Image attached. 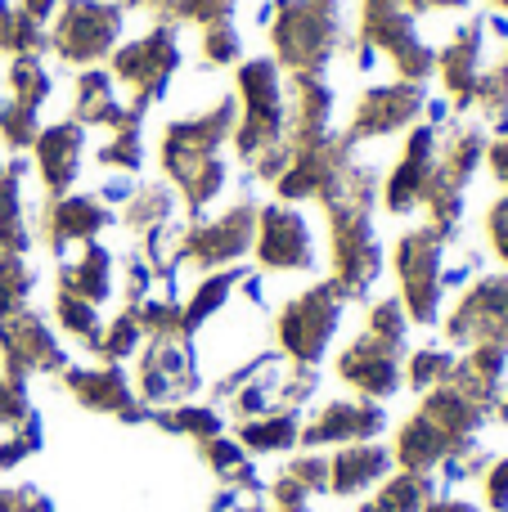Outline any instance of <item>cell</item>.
<instances>
[{"label":"cell","mask_w":508,"mask_h":512,"mask_svg":"<svg viewBox=\"0 0 508 512\" xmlns=\"http://www.w3.org/2000/svg\"><path fill=\"white\" fill-rule=\"evenodd\" d=\"M234 122H239V99L216 95L212 104L189 108L185 117L167 122L162 131V171L171 176V189L185 198L189 221L203 216L207 207L221 198L225 180H230V167H225L221 149L234 135Z\"/></svg>","instance_id":"cell-1"},{"label":"cell","mask_w":508,"mask_h":512,"mask_svg":"<svg viewBox=\"0 0 508 512\" xmlns=\"http://www.w3.org/2000/svg\"><path fill=\"white\" fill-rule=\"evenodd\" d=\"M270 45L284 72H324L342 45L338 0H275Z\"/></svg>","instance_id":"cell-2"},{"label":"cell","mask_w":508,"mask_h":512,"mask_svg":"<svg viewBox=\"0 0 508 512\" xmlns=\"http://www.w3.org/2000/svg\"><path fill=\"white\" fill-rule=\"evenodd\" d=\"M239 122H234V153L243 167L284 140V68L275 59H243L239 68Z\"/></svg>","instance_id":"cell-3"},{"label":"cell","mask_w":508,"mask_h":512,"mask_svg":"<svg viewBox=\"0 0 508 512\" xmlns=\"http://www.w3.org/2000/svg\"><path fill=\"white\" fill-rule=\"evenodd\" d=\"M347 292L338 288L333 279H320L311 288H302L297 297H288L275 315V342L279 355L288 364H315L329 355V342L338 337L342 310H347Z\"/></svg>","instance_id":"cell-4"},{"label":"cell","mask_w":508,"mask_h":512,"mask_svg":"<svg viewBox=\"0 0 508 512\" xmlns=\"http://www.w3.org/2000/svg\"><path fill=\"white\" fill-rule=\"evenodd\" d=\"M324 207V230H329V279L347 297H365L383 274V248H378L369 207L374 203H342L329 198Z\"/></svg>","instance_id":"cell-5"},{"label":"cell","mask_w":508,"mask_h":512,"mask_svg":"<svg viewBox=\"0 0 508 512\" xmlns=\"http://www.w3.org/2000/svg\"><path fill=\"white\" fill-rule=\"evenodd\" d=\"M122 23H126V5L117 0H59L54 23L45 32V50L68 68H95L122 41Z\"/></svg>","instance_id":"cell-6"},{"label":"cell","mask_w":508,"mask_h":512,"mask_svg":"<svg viewBox=\"0 0 508 512\" xmlns=\"http://www.w3.org/2000/svg\"><path fill=\"white\" fill-rule=\"evenodd\" d=\"M180 63H185V50H180L176 27H149L144 36H135V41L117 45L108 54V77H113V86L126 90V108L149 113L171 90Z\"/></svg>","instance_id":"cell-7"},{"label":"cell","mask_w":508,"mask_h":512,"mask_svg":"<svg viewBox=\"0 0 508 512\" xmlns=\"http://www.w3.org/2000/svg\"><path fill=\"white\" fill-rule=\"evenodd\" d=\"M446 252H450V239H441L428 221L405 230L401 239L392 243V265H396V279H401L396 297H401L410 324L432 328L441 319V301H446V288H441Z\"/></svg>","instance_id":"cell-8"},{"label":"cell","mask_w":508,"mask_h":512,"mask_svg":"<svg viewBox=\"0 0 508 512\" xmlns=\"http://www.w3.org/2000/svg\"><path fill=\"white\" fill-rule=\"evenodd\" d=\"M252 239H257V207L252 203H234L225 212H203L189 221V230L180 225L176 270H194V274L230 270L239 256L252 252Z\"/></svg>","instance_id":"cell-9"},{"label":"cell","mask_w":508,"mask_h":512,"mask_svg":"<svg viewBox=\"0 0 508 512\" xmlns=\"http://www.w3.org/2000/svg\"><path fill=\"white\" fill-rule=\"evenodd\" d=\"M203 387V369L194 355V337H149L135 360V396L149 409L185 405Z\"/></svg>","instance_id":"cell-10"},{"label":"cell","mask_w":508,"mask_h":512,"mask_svg":"<svg viewBox=\"0 0 508 512\" xmlns=\"http://www.w3.org/2000/svg\"><path fill=\"white\" fill-rule=\"evenodd\" d=\"M252 256H257V270L266 274H311L320 265V248H315V230L306 212H297L293 203L257 207Z\"/></svg>","instance_id":"cell-11"},{"label":"cell","mask_w":508,"mask_h":512,"mask_svg":"<svg viewBox=\"0 0 508 512\" xmlns=\"http://www.w3.org/2000/svg\"><path fill=\"white\" fill-rule=\"evenodd\" d=\"M113 221L117 216L95 194H63V198L32 203V239H41L45 252L63 256V261H68V252L95 243Z\"/></svg>","instance_id":"cell-12"},{"label":"cell","mask_w":508,"mask_h":512,"mask_svg":"<svg viewBox=\"0 0 508 512\" xmlns=\"http://www.w3.org/2000/svg\"><path fill=\"white\" fill-rule=\"evenodd\" d=\"M333 373H338V382H347L356 396L383 405V400L401 396V387H405V342H387V337H374L360 328L347 351L338 355Z\"/></svg>","instance_id":"cell-13"},{"label":"cell","mask_w":508,"mask_h":512,"mask_svg":"<svg viewBox=\"0 0 508 512\" xmlns=\"http://www.w3.org/2000/svg\"><path fill=\"white\" fill-rule=\"evenodd\" d=\"M423 104H428V95H423V86H414V81H378V86H369L365 95L356 99V108H351V122H347V140L356 144H374V140H392V135L410 131L414 122H419Z\"/></svg>","instance_id":"cell-14"},{"label":"cell","mask_w":508,"mask_h":512,"mask_svg":"<svg viewBox=\"0 0 508 512\" xmlns=\"http://www.w3.org/2000/svg\"><path fill=\"white\" fill-rule=\"evenodd\" d=\"M68 351H63L59 333L45 324L36 310H18V315L0 319V373L5 378H36V373H63L68 369Z\"/></svg>","instance_id":"cell-15"},{"label":"cell","mask_w":508,"mask_h":512,"mask_svg":"<svg viewBox=\"0 0 508 512\" xmlns=\"http://www.w3.org/2000/svg\"><path fill=\"white\" fill-rule=\"evenodd\" d=\"M446 337L455 346H508V274H482L473 288L459 292L455 310L446 315Z\"/></svg>","instance_id":"cell-16"},{"label":"cell","mask_w":508,"mask_h":512,"mask_svg":"<svg viewBox=\"0 0 508 512\" xmlns=\"http://www.w3.org/2000/svg\"><path fill=\"white\" fill-rule=\"evenodd\" d=\"M63 387L90 414H108L122 423H149V405L135 396V382L117 364H68Z\"/></svg>","instance_id":"cell-17"},{"label":"cell","mask_w":508,"mask_h":512,"mask_svg":"<svg viewBox=\"0 0 508 512\" xmlns=\"http://www.w3.org/2000/svg\"><path fill=\"white\" fill-rule=\"evenodd\" d=\"M387 432V409L378 400L365 396H338V400H324L311 418L302 423V445L306 450H324V445H360V441H374V436Z\"/></svg>","instance_id":"cell-18"},{"label":"cell","mask_w":508,"mask_h":512,"mask_svg":"<svg viewBox=\"0 0 508 512\" xmlns=\"http://www.w3.org/2000/svg\"><path fill=\"white\" fill-rule=\"evenodd\" d=\"M432 162H437V126H410L401 144V158L383 176V207L392 216H414L423 207Z\"/></svg>","instance_id":"cell-19"},{"label":"cell","mask_w":508,"mask_h":512,"mask_svg":"<svg viewBox=\"0 0 508 512\" xmlns=\"http://www.w3.org/2000/svg\"><path fill=\"white\" fill-rule=\"evenodd\" d=\"M32 162H36V185L45 189V198H63L72 194L86 162V126L63 117L54 126H41V135L32 140Z\"/></svg>","instance_id":"cell-20"},{"label":"cell","mask_w":508,"mask_h":512,"mask_svg":"<svg viewBox=\"0 0 508 512\" xmlns=\"http://www.w3.org/2000/svg\"><path fill=\"white\" fill-rule=\"evenodd\" d=\"M392 450L378 441H360V445H342L329 459V495L338 499H356V495H374L387 477H392Z\"/></svg>","instance_id":"cell-21"},{"label":"cell","mask_w":508,"mask_h":512,"mask_svg":"<svg viewBox=\"0 0 508 512\" xmlns=\"http://www.w3.org/2000/svg\"><path fill=\"white\" fill-rule=\"evenodd\" d=\"M135 108H126L117 99V86L108 77V68H86L72 81V122H81L86 131H113L131 117Z\"/></svg>","instance_id":"cell-22"},{"label":"cell","mask_w":508,"mask_h":512,"mask_svg":"<svg viewBox=\"0 0 508 512\" xmlns=\"http://www.w3.org/2000/svg\"><path fill=\"white\" fill-rule=\"evenodd\" d=\"M59 292L90 301V306H104V301L117 292L113 252H108L99 239L86 243V248H77V256H72V261L59 265Z\"/></svg>","instance_id":"cell-23"},{"label":"cell","mask_w":508,"mask_h":512,"mask_svg":"<svg viewBox=\"0 0 508 512\" xmlns=\"http://www.w3.org/2000/svg\"><path fill=\"white\" fill-rule=\"evenodd\" d=\"M27 176H32L27 158H9L0 171V252L14 256H27L32 248V207L23 203Z\"/></svg>","instance_id":"cell-24"},{"label":"cell","mask_w":508,"mask_h":512,"mask_svg":"<svg viewBox=\"0 0 508 512\" xmlns=\"http://www.w3.org/2000/svg\"><path fill=\"white\" fill-rule=\"evenodd\" d=\"M176 207H180L176 203V189L162 185V180H153V185H135L131 203H126L122 216H117V225H122V230H131L135 243H144V239H153V234L180 225Z\"/></svg>","instance_id":"cell-25"},{"label":"cell","mask_w":508,"mask_h":512,"mask_svg":"<svg viewBox=\"0 0 508 512\" xmlns=\"http://www.w3.org/2000/svg\"><path fill=\"white\" fill-rule=\"evenodd\" d=\"M239 279H243L239 270H212V274H198V283H189V297L180 301V324H185L189 337L221 315L225 301L239 288Z\"/></svg>","instance_id":"cell-26"},{"label":"cell","mask_w":508,"mask_h":512,"mask_svg":"<svg viewBox=\"0 0 508 512\" xmlns=\"http://www.w3.org/2000/svg\"><path fill=\"white\" fill-rule=\"evenodd\" d=\"M437 495H441L437 477H428V472H392V477L360 504V512H423Z\"/></svg>","instance_id":"cell-27"},{"label":"cell","mask_w":508,"mask_h":512,"mask_svg":"<svg viewBox=\"0 0 508 512\" xmlns=\"http://www.w3.org/2000/svg\"><path fill=\"white\" fill-rule=\"evenodd\" d=\"M234 441L248 454H288L293 445H302V414H297V409L261 414V418H252V423H239Z\"/></svg>","instance_id":"cell-28"},{"label":"cell","mask_w":508,"mask_h":512,"mask_svg":"<svg viewBox=\"0 0 508 512\" xmlns=\"http://www.w3.org/2000/svg\"><path fill=\"white\" fill-rule=\"evenodd\" d=\"M140 126H144L140 108H135V113L126 117L122 126H113V131H108V140L95 149L99 167L117 171V176H135V171L144 167V135H140Z\"/></svg>","instance_id":"cell-29"},{"label":"cell","mask_w":508,"mask_h":512,"mask_svg":"<svg viewBox=\"0 0 508 512\" xmlns=\"http://www.w3.org/2000/svg\"><path fill=\"white\" fill-rule=\"evenodd\" d=\"M149 423H158L162 432L189 436V441H212V436H225V423L230 418L216 405H171V409H149Z\"/></svg>","instance_id":"cell-30"},{"label":"cell","mask_w":508,"mask_h":512,"mask_svg":"<svg viewBox=\"0 0 508 512\" xmlns=\"http://www.w3.org/2000/svg\"><path fill=\"white\" fill-rule=\"evenodd\" d=\"M54 90V77L50 68L41 63V54H14L5 68V95L14 99V104L32 108V113H41L45 99H50Z\"/></svg>","instance_id":"cell-31"},{"label":"cell","mask_w":508,"mask_h":512,"mask_svg":"<svg viewBox=\"0 0 508 512\" xmlns=\"http://www.w3.org/2000/svg\"><path fill=\"white\" fill-rule=\"evenodd\" d=\"M54 324H59V333L77 337L86 351H95L99 333H104L99 306H90V301H81V297H68V292H54Z\"/></svg>","instance_id":"cell-32"},{"label":"cell","mask_w":508,"mask_h":512,"mask_svg":"<svg viewBox=\"0 0 508 512\" xmlns=\"http://www.w3.org/2000/svg\"><path fill=\"white\" fill-rule=\"evenodd\" d=\"M459 355L450 351V346H423V351L405 355V387L410 391H432L441 387V382H450V373H455Z\"/></svg>","instance_id":"cell-33"},{"label":"cell","mask_w":508,"mask_h":512,"mask_svg":"<svg viewBox=\"0 0 508 512\" xmlns=\"http://www.w3.org/2000/svg\"><path fill=\"white\" fill-rule=\"evenodd\" d=\"M140 342H144L140 315L126 306L122 315L104 324V333H99V342H95V355L104 364H122V360H131V355H140Z\"/></svg>","instance_id":"cell-34"},{"label":"cell","mask_w":508,"mask_h":512,"mask_svg":"<svg viewBox=\"0 0 508 512\" xmlns=\"http://www.w3.org/2000/svg\"><path fill=\"white\" fill-rule=\"evenodd\" d=\"M36 288V270L27 265V256L0 252V319L27 310V297Z\"/></svg>","instance_id":"cell-35"},{"label":"cell","mask_w":508,"mask_h":512,"mask_svg":"<svg viewBox=\"0 0 508 512\" xmlns=\"http://www.w3.org/2000/svg\"><path fill=\"white\" fill-rule=\"evenodd\" d=\"M41 135V113L14 104L9 95H0V149L5 153H23L32 149V140Z\"/></svg>","instance_id":"cell-36"},{"label":"cell","mask_w":508,"mask_h":512,"mask_svg":"<svg viewBox=\"0 0 508 512\" xmlns=\"http://www.w3.org/2000/svg\"><path fill=\"white\" fill-rule=\"evenodd\" d=\"M198 54H203L207 68H230V63H239L243 59L239 27H234L230 18H221V23H207L203 36H198Z\"/></svg>","instance_id":"cell-37"},{"label":"cell","mask_w":508,"mask_h":512,"mask_svg":"<svg viewBox=\"0 0 508 512\" xmlns=\"http://www.w3.org/2000/svg\"><path fill=\"white\" fill-rule=\"evenodd\" d=\"M365 333L387 337V342H405V333H410V315H405L401 297H378L365 315Z\"/></svg>","instance_id":"cell-38"},{"label":"cell","mask_w":508,"mask_h":512,"mask_svg":"<svg viewBox=\"0 0 508 512\" xmlns=\"http://www.w3.org/2000/svg\"><path fill=\"white\" fill-rule=\"evenodd\" d=\"M284 472H288L293 481H302V486L311 490L315 499L329 495V454H315V450H311V454H297V459L284 463Z\"/></svg>","instance_id":"cell-39"},{"label":"cell","mask_w":508,"mask_h":512,"mask_svg":"<svg viewBox=\"0 0 508 512\" xmlns=\"http://www.w3.org/2000/svg\"><path fill=\"white\" fill-rule=\"evenodd\" d=\"M482 499L491 512H508V459H491L482 472Z\"/></svg>","instance_id":"cell-40"},{"label":"cell","mask_w":508,"mask_h":512,"mask_svg":"<svg viewBox=\"0 0 508 512\" xmlns=\"http://www.w3.org/2000/svg\"><path fill=\"white\" fill-rule=\"evenodd\" d=\"M486 243H491V252L508 265V194L486 207Z\"/></svg>","instance_id":"cell-41"},{"label":"cell","mask_w":508,"mask_h":512,"mask_svg":"<svg viewBox=\"0 0 508 512\" xmlns=\"http://www.w3.org/2000/svg\"><path fill=\"white\" fill-rule=\"evenodd\" d=\"M482 167L495 176V185L508 194V135H491V144H486V158Z\"/></svg>","instance_id":"cell-42"},{"label":"cell","mask_w":508,"mask_h":512,"mask_svg":"<svg viewBox=\"0 0 508 512\" xmlns=\"http://www.w3.org/2000/svg\"><path fill=\"white\" fill-rule=\"evenodd\" d=\"M423 512H482L473 499H455V495H437Z\"/></svg>","instance_id":"cell-43"},{"label":"cell","mask_w":508,"mask_h":512,"mask_svg":"<svg viewBox=\"0 0 508 512\" xmlns=\"http://www.w3.org/2000/svg\"><path fill=\"white\" fill-rule=\"evenodd\" d=\"M18 9H23L27 18H36V23H50L54 9H59V0H18Z\"/></svg>","instance_id":"cell-44"},{"label":"cell","mask_w":508,"mask_h":512,"mask_svg":"<svg viewBox=\"0 0 508 512\" xmlns=\"http://www.w3.org/2000/svg\"><path fill=\"white\" fill-rule=\"evenodd\" d=\"M495 418H500V423H508V387H504V396H500V405H495Z\"/></svg>","instance_id":"cell-45"},{"label":"cell","mask_w":508,"mask_h":512,"mask_svg":"<svg viewBox=\"0 0 508 512\" xmlns=\"http://www.w3.org/2000/svg\"><path fill=\"white\" fill-rule=\"evenodd\" d=\"M491 5H495V9H500V14H508V0H491Z\"/></svg>","instance_id":"cell-46"},{"label":"cell","mask_w":508,"mask_h":512,"mask_svg":"<svg viewBox=\"0 0 508 512\" xmlns=\"http://www.w3.org/2000/svg\"><path fill=\"white\" fill-rule=\"evenodd\" d=\"M0 171H5V158H0Z\"/></svg>","instance_id":"cell-47"}]
</instances>
